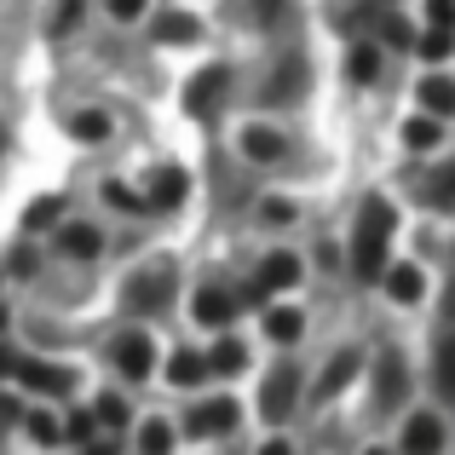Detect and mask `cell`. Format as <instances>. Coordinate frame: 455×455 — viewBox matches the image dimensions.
Instances as JSON below:
<instances>
[{
  "mask_svg": "<svg viewBox=\"0 0 455 455\" xmlns=\"http://www.w3.org/2000/svg\"><path fill=\"white\" fill-rule=\"evenodd\" d=\"M392 202L387 196H369L363 202V213H357V236H352V271L363 283H380L387 277V248H392Z\"/></svg>",
  "mask_w": 455,
  "mask_h": 455,
  "instance_id": "cell-1",
  "label": "cell"
},
{
  "mask_svg": "<svg viewBox=\"0 0 455 455\" xmlns=\"http://www.w3.org/2000/svg\"><path fill=\"white\" fill-rule=\"evenodd\" d=\"M92 421H104V427H122V421H127V403H122V398L110 392V398H99V410H92Z\"/></svg>",
  "mask_w": 455,
  "mask_h": 455,
  "instance_id": "cell-30",
  "label": "cell"
},
{
  "mask_svg": "<svg viewBox=\"0 0 455 455\" xmlns=\"http://www.w3.org/2000/svg\"><path fill=\"white\" fill-rule=\"evenodd\" d=\"M421 289H427V277L415 266H387V294H392V300L410 306V300H421Z\"/></svg>",
  "mask_w": 455,
  "mask_h": 455,
  "instance_id": "cell-16",
  "label": "cell"
},
{
  "mask_svg": "<svg viewBox=\"0 0 455 455\" xmlns=\"http://www.w3.org/2000/svg\"><path fill=\"white\" fill-rule=\"evenodd\" d=\"M173 289H179L173 266H150V271H139V277L127 283L122 306L133 311V317H156V311H167V306H173Z\"/></svg>",
  "mask_w": 455,
  "mask_h": 455,
  "instance_id": "cell-2",
  "label": "cell"
},
{
  "mask_svg": "<svg viewBox=\"0 0 455 455\" xmlns=\"http://www.w3.org/2000/svg\"><path fill=\"white\" fill-rule=\"evenodd\" d=\"M58 213H64V196H41V202H29V231H46V225H58Z\"/></svg>",
  "mask_w": 455,
  "mask_h": 455,
  "instance_id": "cell-26",
  "label": "cell"
},
{
  "mask_svg": "<svg viewBox=\"0 0 455 455\" xmlns=\"http://www.w3.org/2000/svg\"><path fill=\"white\" fill-rule=\"evenodd\" d=\"M421 52H427V58H444V52H450V35H444V29H433V35L421 41Z\"/></svg>",
  "mask_w": 455,
  "mask_h": 455,
  "instance_id": "cell-35",
  "label": "cell"
},
{
  "mask_svg": "<svg viewBox=\"0 0 455 455\" xmlns=\"http://www.w3.org/2000/svg\"><path fill=\"white\" fill-rule=\"evenodd\" d=\"M421 110L438 116V122H444V116H455V81H450V76H427V81H421Z\"/></svg>",
  "mask_w": 455,
  "mask_h": 455,
  "instance_id": "cell-14",
  "label": "cell"
},
{
  "mask_svg": "<svg viewBox=\"0 0 455 455\" xmlns=\"http://www.w3.org/2000/svg\"><path fill=\"white\" fill-rule=\"evenodd\" d=\"M433 375H438V398H444V403H455V340H438Z\"/></svg>",
  "mask_w": 455,
  "mask_h": 455,
  "instance_id": "cell-21",
  "label": "cell"
},
{
  "mask_svg": "<svg viewBox=\"0 0 455 455\" xmlns=\"http://www.w3.org/2000/svg\"><path fill=\"white\" fill-rule=\"evenodd\" d=\"M167 380H173V387H202V380H208V357L202 352H179L173 363H167Z\"/></svg>",
  "mask_w": 455,
  "mask_h": 455,
  "instance_id": "cell-18",
  "label": "cell"
},
{
  "mask_svg": "<svg viewBox=\"0 0 455 455\" xmlns=\"http://www.w3.org/2000/svg\"><path fill=\"white\" fill-rule=\"evenodd\" d=\"M145 6H150V0H110V18L133 23V18H145Z\"/></svg>",
  "mask_w": 455,
  "mask_h": 455,
  "instance_id": "cell-34",
  "label": "cell"
},
{
  "mask_svg": "<svg viewBox=\"0 0 455 455\" xmlns=\"http://www.w3.org/2000/svg\"><path fill=\"white\" fill-rule=\"evenodd\" d=\"M248 6H259L266 18H277V12H283V0H248Z\"/></svg>",
  "mask_w": 455,
  "mask_h": 455,
  "instance_id": "cell-37",
  "label": "cell"
},
{
  "mask_svg": "<svg viewBox=\"0 0 455 455\" xmlns=\"http://www.w3.org/2000/svg\"><path fill=\"white\" fill-rule=\"evenodd\" d=\"M444 450V421L438 415H410L403 421V455H438Z\"/></svg>",
  "mask_w": 455,
  "mask_h": 455,
  "instance_id": "cell-7",
  "label": "cell"
},
{
  "mask_svg": "<svg viewBox=\"0 0 455 455\" xmlns=\"http://www.w3.org/2000/svg\"><path fill=\"white\" fill-rule=\"evenodd\" d=\"M69 133H76V139H87V145H104V139H110V116H99V110H81L76 122H69Z\"/></svg>",
  "mask_w": 455,
  "mask_h": 455,
  "instance_id": "cell-24",
  "label": "cell"
},
{
  "mask_svg": "<svg viewBox=\"0 0 455 455\" xmlns=\"http://www.w3.org/2000/svg\"><path fill=\"white\" fill-rule=\"evenodd\" d=\"M6 323H12V317H6V306H0V334H6Z\"/></svg>",
  "mask_w": 455,
  "mask_h": 455,
  "instance_id": "cell-40",
  "label": "cell"
},
{
  "mask_svg": "<svg viewBox=\"0 0 455 455\" xmlns=\"http://www.w3.org/2000/svg\"><path fill=\"white\" fill-rule=\"evenodd\" d=\"M231 427H236V410L225 398H208V403H196V410H190L185 433L190 438H208V433H231Z\"/></svg>",
  "mask_w": 455,
  "mask_h": 455,
  "instance_id": "cell-8",
  "label": "cell"
},
{
  "mask_svg": "<svg viewBox=\"0 0 455 455\" xmlns=\"http://www.w3.org/2000/svg\"><path fill=\"white\" fill-rule=\"evenodd\" d=\"M369 455H387V450H369Z\"/></svg>",
  "mask_w": 455,
  "mask_h": 455,
  "instance_id": "cell-41",
  "label": "cell"
},
{
  "mask_svg": "<svg viewBox=\"0 0 455 455\" xmlns=\"http://www.w3.org/2000/svg\"><path fill=\"white\" fill-rule=\"evenodd\" d=\"M156 41L179 46V41H196V18H185V12H167L162 23H156Z\"/></svg>",
  "mask_w": 455,
  "mask_h": 455,
  "instance_id": "cell-23",
  "label": "cell"
},
{
  "mask_svg": "<svg viewBox=\"0 0 455 455\" xmlns=\"http://www.w3.org/2000/svg\"><path fill=\"white\" fill-rule=\"evenodd\" d=\"M29 433L41 438V444H58V438H64V427H58L52 410H35V415H29Z\"/></svg>",
  "mask_w": 455,
  "mask_h": 455,
  "instance_id": "cell-28",
  "label": "cell"
},
{
  "mask_svg": "<svg viewBox=\"0 0 455 455\" xmlns=\"http://www.w3.org/2000/svg\"><path fill=\"white\" fill-rule=\"evenodd\" d=\"M438 139H444L438 116H410V127H403V145H410V150H433Z\"/></svg>",
  "mask_w": 455,
  "mask_h": 455,
  "instance_id": "cell-19",
  "label": "cell"
},
{
  "mask_svg": "<svg viewBox=\"0 0 455 455\" xmlns=\"http://www.w3.org/2000/svg\"><path fill=\"white\" fill-rule=\"evenodd\" d=\"M185 196H190V179L179 173V167H162L156 185H150V196H145V208H179Z\"/></svg>",
  "mask_w": 455,
  "mask_h": 455,
  "instance_id": "cell-13",
  "label": "cell"
},
{
  "mask_svg": "<svg viewBox=\"0 0 455 455\" xmlns=\"http://www.w3.org/2000/svg\"><path fill=\"white\" fill-rule=\"evenodd\" d=\"M259 455H294V450H289V444H283V438H277V444H266Z\"/></svg>",
  "mask_w": 455,
  "mask_h": 455,
  "instance_id": "cell-38",
  "label": "cell"
},
{
  "mask_svg": "<svg viewBox=\"0 0 455 455\" xmlns=\"http://www.w3.org/2000/svg\"><path fill=\"white\" fill-rule=\"evenodd\" d=\"M380 76V52L375 46H352V81H375Z\"/></svg>",
  "mask_w": 455,
  "mask_h": 455,
  "instance_id": "cell-27",
  "label": "cell"
},
{
  "mask_svg": "<svg viewBox=\"0 0 455 455\" xmlns=\"http://www.w3.org/2000/svg\"><path fill=\"white\" fill-rule=\"evenodd\" d=\"M139 450H145V455H167V450H173V427H167V421H145V427H139Z\"/></svg>",
  "mask_w": 455,
  "mask_h": 455,
  "instance_id": "cell-25",
  "label": "cell"
},
{
  "mask_svg": "<svg viewBox=\"0 0 455 455\" xmlns=\"http://www.w3.org/2000/svg\"><path fill=\"white\" fill-rule=\"evenodd\" d=\"M104 248V236L92 231V225H64V254H76V259H92Z\"/></svg>",
  "mask_w": 455,
  "mask_h": 455,
  "instance_id": "cell-20",
  "label": "cell"
},
{
  "mask_svg": "<svg viewBox=\"0 0 455 455\" xmlns=\"http://www.w3.org/2000/svg\"><path fill=\"white\" fill-rule=\"evenodd\" d=\"M427 18H433V29H450L455 23V0H427Z\"/></svg>",
  "mask_w": 455,
  "mask_h": 455,
  "instance_id": "cell-33",
  "label": "cell"
},
{
  "mask_svg": "<svg viewBox=\"0 0 455 455\" xmlns=\"http://www.w3.org/2000/svg\"><path fill=\"white\" fill-rule=\"evenodd\" d=\"M243 363H248V346H243V340H220V346L208 352V369H220V375H236Z\"/></svg>",
  "mask_w": 455,
  "mask_h": 455,
  "instance_id": "cell-22",
  "label": "cell"
},
{
  "mask_svg": "<svg viewBox=\"0 0 455 455\" xmlns=\"http://www.w3.org/2000/svg\"><path fill=\"white\" fill-rule=\"evenodd\" d=\"M6 375H18V352H6V346H0V380Z\"/></svg>",
  "mask_w": 455,
  "mask_h": 455,
  "instance_id": "cell-36",
  "label": "cell"
},
{
  "mask_svg": "<svg viewBox=\"0 0 455 455\" xmlns=\"http://www.w3.org/2000/svg\"><path fill=\"white\" fill-rule=\"evenodd\" d=\"M363 369V357L357 352H334V363H329V375H317V403H329V398H340L346 387H352V375Z\"/></svg>",
  "mask_w": 455,
  "mask_h": 455,
  "instance_id": "cell-10",
  "label": "cell"
},
{
  "mask_svg": "<svg viewBox=\"0 0 455 455\" xmlns=\"http://www.w3.org/2000/svg\"><path fill=\"white\" fill-rule=\"evenodd\" d=\"M196 317L208 323V329L231 323V317H236V294H231V289H220V283H208V289L196 294Z\"/></svg>",
  "mask_w": 455,
  "mask_h": 455,
  "instance_id": "cell-12",
  "label": "cell"
},
{
  "mask_svg": "<svg viewBox=\"0 0 455 455\" xmlns=\"http://www.w3.org/2000/svg\"><path fill=\"white\" fill-rule=\"evenodd\" d=\"M87 455H116V444H99V450H87Z\"/></svg>",
  "mask_w": 455,
  "mask_h": 455,
  "instance_id": "cell-39",
  "label": "cell"
},
{
  "mask_svg": "<svg viewBox=\"0 0 455 455\" xmlns=\"http://www.w3.org/2000/svg\"><path fill=\"white\" fill-rule=\"evenodd\" d=\"M18 380H23L29 392H46V398H64V392L76 387V375H69V369L41 363V357H18Z\"/></svg>",
  "mask_w": 455,
  "mask_h": 455,
  "instance_id": "cell-4",
  "label": "cell"
},
{
  "mask_svg": "<svg viewBox=\"0 0 455 455\" xmlns=\"http://www.w3.org/2000/svg\"><path fill=\"white\" fill-rule=\"evenodd\" d=\"M380 35H387L392 46H415V29H410V23H403V18H392V12H387V18H380Z\"/></svg>",
  "mask_w": 455,
  "mask_h": 455,
  "instance_id": "cell-31",
  "label": "cell"
},
{
  "mask_svg": "<svg viewBox=\"0 0 455 455\" xmlns=\"http://www.w3.org/2000/svg\"><path fill=\"white\" fill-rule=\"evenodd\" d=\"M266 334H271V340H277V346H294V340H300V334H306V317H300V311H294V306H277V311H271V317H266Z\"/></svg>",
  "mask_w": 455,
  "mask_h": 455,
  "instance_id": "cell-17",
  "label": "cell"
},
{
  "mask_svg": "<svg viewBox=\"0 0 455 455\" xmlns=\"http://www.w3.org/2000/svg\"><path fill=\"white\" fill-rule=\"evenodd\" d=\"M294 283H300V259H294V254L259 259V289H294Z\"/></svg>",
  "mask_w": 455,
  "mask_h": 455,
  "instance_id": "cell-15",
  "label": "cell"
},
{
  "mask_svg": "<svg viewBox=\"0 0 455 455\" xmlns=\"http://www.w3.org/2000/svg\"><path fill=\"white\" fill-rule=\"evenodd\" d=\"M76 18H81V0H64L58 18H52V35H69V29H76Z\"/></svg>",
  "mask_w": 455,
  "mask_h": 455,
  "instance_id": "cell-32",
  "label": "cell"
},
{
  "mask_svg": "<svg viewBox=\"0 0 455 455\" xmlns=\"http://www.w3.org/2000/svg\"><path fill=\"white\" fill-rule=\"evenodd\" d=\"M243 156H248V162H283V156H289V139H283L277 127H248V133H243Z\"/></svg>",
  "mask_w": 455,
  "mask_h": 455,
  "instance_id": "cell-11",
  "label": "cell"
},
{
  "mask_svg": "<svg viewBox=\"0 0 455 455\" xmlns=\"http://www.w3.org/2000/svg\"><path fill=\"white\" fill-rule=\"evenodd\" d=\"M150 357H156V346L145 340V334H122V340H116V369H122L127 380H145L156 369Z\"/></svg>",
  "mask_w": 455,
  "mask_h": 455,
  "instance_id": "cell-9",
  "label": "cell"
},
{
  "mask_svg": "<svg viewBox=\"0 0 455 455\" xmlns=\"http://www.w3.org/2000/svg\"><path fill=\"white\" fill-rule=\"evenodd\" d=\"M294 392H300V369L283 363L277 375L266 380V398H259V410H266V421H283V415L294 410Z\"/></svg>",
  "mask_w": 455,
  "mask_h": 455,
  "instance_id": "cell-6",
  "label": "cell"
},
{
  "mask_svg": "<svg viewBox=\"0 0 455 455\" xmlns=\"http://www.w3.org/2000/svg\"><path fill=\"white\" fill-rule=\"evenodd\" d=\"M259 220H266V225H289V220H294V202L266 196V202H259Z\"/></svg>",
  "mask_w": 455,
  "mask_h": 455,
  "instance_id": "cell-29",
  "label": "cell"
},
{
  "mask_svg": "<svg viewBox=\"0 0 455 455\" xmlns=\"http://www.w3.org/2000/svg\"><path fill=\"white\" fill-rule=\"evenodd\" d=\"M225 92H231V69H225V64H208L196 81H185V110L208 122V116L220 110V99H225Z\"/></svg>",
  "mask_w": 455,
  "mask_h": 455,
  "instance_id": "cell-3",
  "label": "cell"
},
{
  "mask_svg": "<svg viewBox=\"0 0 455 455\" xmlns=\"http://www.w3.org/2000/svg\"><path fill=\"white\" fill-rule=\"evenodd\" d=\"M403 392H410V369H403V357L380 352V363H375V403H380V410H398Z\"/></svg>",
  "mask_w": 455,
  "mask_h": 455,
  "instance_id": "cell-5",
  "label": "cell"
}]
</instances>
